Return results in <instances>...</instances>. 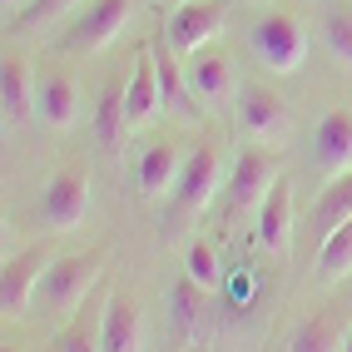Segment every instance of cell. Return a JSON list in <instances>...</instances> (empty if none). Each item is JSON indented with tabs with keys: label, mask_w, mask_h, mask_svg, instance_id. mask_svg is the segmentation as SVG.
<instances>
[{
	"label": "cell",
	"mask_w": 352,
	"mask_h": 352,
	"mask_svg": "<svg viewBox=\"0 0 352 352\" xmlns=\"http://www.w3.org/2000/svg\"><path fill=\"white\" fill-rule=\"evenodd\" d=\"M100 273H104V248L55 258L50 273H45V283H40V302H45V308H50L55 318L80 313V308H85V298H89V288L100 283Z\"/></svg>",
	"instance_id": "cell-1"
},
{
	"label": "cell",
	"mask_w": 352,
	"mask_h": 352,
	"mask_svg": "<svg viewBox=\"0 0 352 352\" xmlns=\"http://www.w3.org/2000/svg\"><path fill=\"white\" fill-rule=\"evenodd\" d=\"M253 55L263 60V69H273V75H298L302 65H308V30H302V20L288 15V10H273L253 25L248 35Z\"/></svg>",
	"instance_id": "cell-2"
},
{
	"label": "cell",
	"mask_w": 352,
	"mask_h": 352,
	"mask_svg": "<svg viewBox=\"0 0 352 352\" xmlns=\"http://www.w3.org/2000/svg\"><path fill=\"white\" fill-rule=\"evenodd\" d=\"M219 184H228L219 144H194L184 154V174H179V189H174V214H179L174 223H189L194 214H204L208 199L219 194Z\"/></svg>",
	"instance_id": "cell-3"
},
{
	"label": "cell",
	"mask_w": 352,
	"mask_h": 352,
	"mask_svg": "<svg viewBox=\"0 0 352 352\" xmlns=\"http://www.w3.org/2000/svg\"><path fill=\"white\" fill-rule=\"evenodd\" d=\"M50 248L35 243V248H20V253H6V268H0V313H6V322L25 318L30 298L40 293L45 273H50Z\"/></svg>",
	"instance_id": "cell-4"
},
{
	"label": "cell",
	"mask_w": 352,
	"mask_h": 352,
	"mask_svg": "<svg viewBox=\"0 0 352 352\" xmlns=\"http://www.w3.org/2000/svg\"><path fill=\"white\" fill-rule=\"evenodd\" d=\"M89 204H95L89 174L85 169H65V174H55L45 184V194H40V223L50 233H75L89 219Z\"/></svg>",
	"instance_id": "cell-5"
},
{
	"label": "cell",
	"mask_w": 352,
	"mask_h": 352,
	"mask_svg": "<svg viewBox=\"0 0 352 352\" xmlns=\"http://www.w3.org/2000/svg\"><path fill=\"white\" fill-rule=\"evenodd\" d=\"M239 124L248 139H263V144H288L293 134V109L283 95H273L268 85H248L239 95Z\"/></svg>",
	"instance_id": "cell-6"
},
{
	"label": "cell",
	"mask_w": 352,
	"mask_h": 352,
	"mask_svg": "<svg viewBox=\"0 0 352 352\" xmlns=\"http://www.w3.org/2000/svg\"><path fill=\"white\" fill-rule=\"evenodd\" d=\"M228 25V6L223 0H184V6L169 15V40H174V50L189 60L199 55L208 40H219Z\"/></svg>",
	"instance_id": "cell-7"
},
{
	"label": "cell",
	"mask_w": 352,
	"mask_h": 352,
	"mask_svg": "<svg viewBox=\"0 0 352 352\" xmlns=\"http://www.w3.org/2000/svg\"><path fill=\"white\" fill-rule=\"evenodd\" d=\"M313 164L318 174L333 184L352 174V109H327L313 129Z\"/></svg>",
	"instance_id": "cell-8"
},
{
	"label": "cell",
	"mask_w": 352,
	"mask_h": 352,
	"mask_svg": "<svg viewBox=\"0 0 352 352\" xmlns=\"http://www.w3.org/2000/svg\"><path fill=\"white\" fill-rule=\"evenodd\" d=\"M184 69H189V89H194V100L208 104V109H219L228 104L233 95H239V75H233V60L223 50H204L184 60Z\"/></svg>",
	"instance_id": "cell-9"
},
{
	"label": "cell",
	"mask_w": 352,
	"mask_h": 352,
	"mask_svg": "<svg viewBox=\"0 0 352 352\" xmlns=\"http://www.w3.org/2000/svg\"><path fill=\"white\" fill-rule=\"evenodd\" d=\"M129 20H134V0H95L69 30V50H104Z\"/></svg>",
	"instance_id": "cell-10"
},
{
	"label": "cell",
	"mask_w": 352,
	"mask_h": 352,
	"mask_svg": "<svg viewBox=\"0 0 352 352\" xmlns=\"http://www.w3.org/2000/svg\"><path fill=\"white\" fill-rule=\"evenodd\" d=\"M273 184H278L273 159L263 149H243L233 159V169H228V199H233V208H258Z\"/></svg>",
	"instance_id": "cell-11"
},
{
	"label": "cell",
	"mask_w": 352,
	"mask_h": 352,
	"mask_svg": "<svg viewBox=\"0 0 352 352\" xmlns=\"http://www.w3.org/2000/svg\"><path fill=\"white\" fill-rule=\"evenodd\" d=\"M159 109H164V89H159L154 55H149V45H144L139 60H134V69H129V80H124V120H129V129H144Z\"/></svg>",
	"instance_id": "cell-12"
},
{
	"label": "cell",
	"mask_w": 352,
	"mask_h": 352,
	"mask_svg": "<svg viewBox=\"0 0 352 352\" xmlns=\"http://www.w3.org/2000/svg\"><path fill=\"white\" fill-rule=\"evenodd\" d=\"M258 243L268 253H288L293 243V189L283 179L268 189V199L258 204Z\"/></svg>",
	"instance_id": "cell-13"
},
{
	"label": "cell",
	"mask_w": 352,
	"mask_h": 352,
	"mask_svg": "<svg viewBox=\"0 0 352 352\" xmlns=\"http://www.w3.org/2000/svg\"><path fill=\"white\" fill-rule=\"evenodd\" d=\"M35 114L50 129H75V120H80V85L69 75H45L35 85Z\"/></svg>",
	"instance_id": "cell-14"
},
{
	"label": "cell",
	"mask_w": 352,
	"mask_h": 352,
	"mask_svg": "<svg viewBox=\"0 0 352 352\" xmlns=\"http://www.w3.org/2000/svg\"><path fill=\"white\" fill-rule=\"evenodd\" d=\"M179 174H184V154L174 139H159V144L144 149V159H139V189H144L149 199H164L179 189Z\"/></svg>",
	"instance_id": "cell-15"
},
{
	"label": "cell",
	"mask_w": 352,
	"mask_h": 352,
	"mask_svg": "<svg viewBox=\"0 0 352 352\" xmlns=\"http://www.w3.org/2000/svg\"><path fill=\"white\" fill-rule=\"evenodd\" d=\"M144 347V313L129 298L104 302V352H139Z\"/></svg>",
	"instance_id": "cell-16"
},
{
	"label": "cell",
	"mask_w": 352,
	"mask_h": 352,
	"mask_svg": "<svg viewBox=\"0 0 352 352\" xmlns=\"http://www.w3.org/2000/svg\"><path fill=\"white\" fill-rule=\"evenodd\" d=\"M30 109H35L30 65L25 60H6V69H0V114H6V124H20Z\"/></svg>",
	"instance_id": "cell-17"
},
{
	"label": "cell",
	"mask_w": 352,
	"mask_h": 352,
	"mask_svg": "<svg viewBox=\"0 0 352 352\" xmlns=\"http://www.w3.org/2000/svg\"><path fill=\"white\" fill-rule=\"evenodd\" d=\"M149 55H154V69H159V89H164V109H184V114H194L199 100H194V89H189V69H184L164 45H149Z\"/></svg>",
	"instance_id": "cell-18"
},
{
	"label": "cell",
	"mask_w": 352,
	"mask_h": 352,
	"mask_svg": "<svg viewBox=\"0 0 352 352\" xmlns=\"http://www.w3.org/2000/svg\"><path fill=\"white\" fill-rule=\"evenodd\" d=\"M347 273H352V219L327 233V239L318 243V258H313V278L318 283H342Z\"/></svg>",
	"instance_id": "cell-19"
},
{
	"label": "cell",
	"mask_w": 352,
	"mask_h": 352,
	"mask_svg": "<svg viewBox=\"0 0 352 352\" xmlns=\"http://www.w3.org/2000/svg\"><path fill=\"white\" fill-rule=\"evenodd\" d=\"M347 219H352V174L333 179V184L318 194V204H313V223H318L322 239H327L333 228H342Z\"/></svg>",
	"instance_id": "cell-20"
},
{
	"label": "cell",
	"mask_w": 352,
	"mask_h": 352,
	"mask_svg": "<svg viewBox=\"0 0 352 352\" xmlns=\"http://www.w3.org/2000/svg\"><path fill=\"white\" fill-rule=\"evenodd\" d=\"M342 342H347V333L338 327V318L333 313H318V318H308L298 327V338H293L288 352H342Z\"/></svg>",
	"instance_id": "cell-21"
},
{
	"label": "cell",
	"mask_w": 352,
	"mask_h": 352,
	"mask_svg": "<svg viewBox=\"0 0 352 352\" xmlns=\"http://www.w3.org/2000/svg\"><path fill=\"white\" fill-rule=\"evenodd\" d=\"M95 129H100V144H104V149H120V139L129 134V120H124V85H109V89H104L100 114H95Z\"/></svg>",
	"instance_id": "cell-22"
},
{
	"label": "cell",
	"mask_w": 352,
	"mask_h": 352,
	"mask_svg": "<svg viewBox=\"0 0 352 352\" xmlns=\"http://www.w3.org/2000/svg\"><path fill=\"white\" fill-rule=\"evenodd\" d=\"M169 308H174V322H179V333L184 338H194V327H199V313L208 308V288H199L194 278H179L174 293H169Z\"/></svg>",
	"instance_id": "cell-23"
},
{
	"label": "cell",
	"mask_w": 352,
	"mask_h": 352,
	"mask_svg": "<svg viewBox=\"0 0 352 352\" xmlns=\"http://www.w3.org/2000/svg\"><path fill=\"white\" fill-rule=\"evenodd\" d=\"M60 352H104V313H85L69 322V333L60 338Z\"/></svg>",
	"instance_id": "cell-24"
},
{
	"label": "cell",
	"mask_w": 352,
	"mask_h": 352,
	"mask_svg": "<svg viewBox=\"0 0 352 352\" xmlns=\"http://www.w3.org/2000/svg\"><path fill=\"white\" fill-rule=\"evenodd\" d=\"M219 273H223V268H219V253H214V243H204V239H199L189 253H184V278H194L199 288H208V293H214V288H219Z\"/></svg>",
	"instance_id": "cell-25"
},
{
	"label": "cell",
	"mask_w": 352,
	"mask_h": 352,
	"mask_svg": "<svg viewBox=\"0 0 352 352\" xmlns=\"http://www.w3.org/2000/svg\"><path fill=\"white\" fill-rule=\"evenodd\" d=\"M327 50H333L342 65H352V10L338 6V10H327Z\"/></svg>",
	"instance_id": "cell-26"
},
{
	"label": "cell",
	"mask_w": 352,
	"mask_h": 352,
	"mask_svg": "<svg viewBox=\"0 0 352 352\" xmlns=\"http://www.w3.org/2000/svg\"><path fill=\"white\" fill-rule=\"evenodd\" d=\"M69 10H80V0H30L25 15H20V25H25V30H45V25H55V20H65Z\"/></svg>",
	"instance_id": "cell-27"
},
{
	"label": "cell",
	"mask_w": 352,
	"mask_h": 352,
	"mask_svg": "<svg viewBox=\"0 0 352 352\" xmlns=\"http://www.w3.org/2000/svg\"><path fill=\"white\" fill-rule=\"evenodd\" d=\"M20 6H25V0H0V10H6V15H10V10H20Z\"/></svg>",
	"instance_id": "cell-28"
},
{
	"label": "cell",
	"mask_w": 352,
	"mask_h": 352,
	"mask_svg": "<svg viewBox=\"0 0 352 352\" xmlns=\"http://www.w3.org/2000/svg\"><path fill=\"white\" fill-rule=\"evenodd\" d=\"M342 352H352V327H347V342H342Z\"/></svg>",
	"instance_id": "cell-29"
},
{
	"label": "cell",
	"mask_w": 352,
	"mask_h": 352,
	"mask_svg": "<svg viewBox=\"0 0 352 352\" xmlns=\"http://www.w3.org/2000/svg\"><path fill=\"white\" fill-rule=\"evenodd\" d=\"M0 352H15V347H10V342H6V347H0Z\"/></svg>",
	"instance_id": "cell-30"
}]
</instances>
